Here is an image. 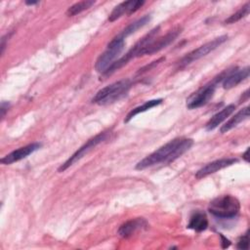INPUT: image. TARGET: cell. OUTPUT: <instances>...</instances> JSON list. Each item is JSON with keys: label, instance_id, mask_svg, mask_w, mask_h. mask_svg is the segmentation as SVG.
Wrapping results in <instances>:
<instances>
[{"label": "cell", "instance_id": "27", "mask_svg": "<svg viewBox=\"0 0 250 250\" xmlns=\"http://www.w3.org/2000/svg\"><path fill=\"white\" fill-rule=\"evenodd\" d=\"M38 2H34V1H25V4L26 5H35L37 4Z\"/></svg>", "mask_w": 250, "mask_h": 250}, {"label": "cell", "instance_id": "24", "mask_svg": "<svg viewBox=\"0 0 250 250\" xmlns=\"http://www.w3.org/2000/svg\"><path fill=\"white\" fill-rule=\"evenodd\" d=\"M7 38H8V34L3 36L2 39H1V54L4 53V50H5V47H6V41H7Z\"/></svg>", "mask_w": 250, "mask_h": 250}, {"label": "cell", "instance_id": "9", "mask_svg": "<svg viewBox=\"0 0 250 250\" xmlns=\"http://www.w3.org/2000/svg\"><path fill=\"white\" fill-rule=\"evenodd\" d=\"M41 146H42V145L40 143H32V144L27 145V146H21V147H20L18 149L13 150L12 152L8 153L4 157H2L0 159V162L2 164H6V165L15 163L17 161H20V160L27 157L28 155H30L34 151L38 150Z\"/></svg>", "mask_w": 250, "mask_h": 250}, {"label": "cell", "instance_id": "15", "mask_svg": "<svg viewBox=\"0 0 250 250\" xmlns=\"http://www.w3.org/2000/svg\"><path fill=\"white\" fill-rule=\"evenodd\" d=\"M150 21V16L149 15H146L144 17H142L141 19L131 22L129 25H127L123 30H121L114 38L119 39V40H124L126 37H128L129 35L135 33L138 29H140L141 27L145 26L146 23H148V21Z\"/></svg>", "mask_w": 250, "mask_h": 250}, {"label": "cell", "instance_id": "8", "mask_svg": "<svg viewBox=\"0 0 250 250\" xmlns=\"http://www.w3.org/2000/svg\"><path fill=\"white\" fill-rule=\"evenodd\" d=\"M182 32V27L180 25L173 27L171 30H169L165 35L155 38V40L149 44L142 53L143 55H151L154 53L159 52L160 50L166 48L168 45H170L175 39L181 34Z\"/></svg>", "mask_w": 250, "mask_h": 250}, {"label": "cell", "instance_id": "7", "mask_svg": "<svg viewBox=\"0 0 250 250\" xmlns=\"http://www.w3.org/2000/svg\"><path fill=\"white\" fill-rule=\"evenodd\" d=\"M216 90L215 83L207 84L196 92L191 94L187 100V107L189 109H194L201 107L209 103V101L213 98Z\"/></svg>", "mask_w": 250, "mask_h": 250}, {"label": "cell", "instance_id": "22", "mask_svg": "<svg viewBox=\"0 0 250 250\" xmlns=\"http://www.w3.org/2000/svg\"><path fill=\"white\" fill-rule=\"evenodd\" d=\"M164 60H165V58H160V59H158L157 61L152 62L151 63H149V64H147V65L144 66L143 68H140V69H139V71H138V73H143V72H145V71H147V70L151 69L152 67H154L155 65H157L160 62H162V61H164Z\"/></svg>", "mask_w": 250, "mask_h": 250}, {"label": "cell", "instance_id": "3", "mask_svg": "<svg viewBox=\"0 0 250 250\" xmlns=\"http://www.w3.org/2000/svg\"><path fill=\"white\" fill-rule=\"evenodd\" d=\"M240 210L238 199L232 195H221L213 200L208 205V211L220 219H231L235 217Z\"/></svg>", "mask_w": 250, "mask_h": 250}, {"label": "cell", "instance_id": "2", "mask_svg": "<svg viewBox=\"0 0 250 250\" xmlns=\"http://www.w3.org/2000/svg\"><path fill=\"white\" fill-rule=\"evenodd\" d=\"M131 87L132 82L130 79H122L116 81L98 91L92 99V102L101 105L112 104L125 97Z\"/></svg>", "mask_w": 250, "mask_h": 250}, {"label": "cell", "instance_id": "4", "mask_svg": "<svg viewBox=\"0 0 250 250\" xmlns=\"http://www.w3.org/2000/svg\"><path fill=\"white\" fill-rule=\"evenodd\" d=\"M124 40H119L116 38H112L111 41L107 44L106 50L99 56L96 61L95 68L98 72L104 74L105 71L112 65L115 62L119 54L124 49Z\"/></svg>", "mask_w": 250, "mask_h": 250}, {"label": "cell", "instance_id": "17", "mask_svg": "<svg viewBox=\"0 0 250 250\" xmlns=\"http://www.w3.org/2000/svg\"><path fill=\"white\" fill-rule=\"evenodd\" d=\"M249 117V106H245L244 108L240 109L238 112H236L231 118H229L221 128L220 132L221 133H227L232 128L236 127L240 122L244 121Z\"/></svg>", "mask_w": 250, "mask_h": 250}, {"label": "cell", "instance_id": "21", "mask_svg": "<svg viewBox=\"0 0 250 250\" xmlns=\"http://www.w3.org/2000/svg\"><path fill=\"white\" fill-rule=\"evenodd\" d=\"M236 247L238 249H242V250H246L249 248V234H248V231L239 237L238 241H237V244H236Z\"/></svg>", "mask_w": 250, "mask_h": 250}, {"label": "cell", "instance_id": "11", "mask_svg": "<svg viewBox=\"0 0 250 250\" xmlns=\"http://www.w3.org/2000/svg\"><path fill=\"white\" fill-rule=\"evenodd\" d=\"M238 160L234 157H229V158H221L214 160L212 162L207 163L204 165L202 168H200L196 173H195V178L196 179H202L208 175H211L221 169H224L226 167H229L234 163H236Z\"/></svg>", "mask_w": 250, "mask_h": 250}, {"label": "cell", "instance_id": "13", "mask_svg": "<svg viewBox=\"0 0 250 250\" xmlns=\"http://www.w3.org/2000/svg\"><path fill=\"white\" fill-rule=\"evenodd\" d=\"M249 71H250L249 66H246V67L229 72L226 76L222 78L223 80L222 85L224 89H231L236 85H238L240 82H242L249 76Z\"/></svg>", "mask_w": 250, "mask_h": 250}, {"label": "cell", "instance_id": "6", "mask_svg": "<svg viewBox=\"0 0 250 250\" xmlns=\"http://www.w3.org/2000/svg\"><path fill=\"white\" fill-rule=\"evenodd\" d=\"M108 136L107 132H102L98 135H96L95 137H93L92 139L88 140L86 144H84L81 147H79L65 162H63L58 169V171L60 173L64 172L67 168H69L70 166H72L75 162H77L78 160H80L83 156H85L90 150H92L95 146H97L99 144H101L102 142H104Z\"/></svg>", "mask_w": 250, "mask_h": 250}, {"label": "cell", "instance_id": "18", "mask_svg": "<svg viewBox=\"0 0 250 250\" xmlns=\"http://www.w3.org/2000/svg\"><path fill=\"white\" fill-rule=\"evenodd\" d=\"M162 101H163L162 99L150 100V101H147V102L144 103L142 105H139V106L133 108V109L130 110V112L126 115V117H125V119H124V122H125V123H128V122H129L133 117H135L137 114H139V113H141V112H145V111H146V110H148V109H150V108H152V107H154V106L160 104L162 103Z\"/></svg>", "mask_w": 250, "mask_h": 250}, {"label": "cell", "instance_id": "10", "mask_svg": "<svg viewBox=\"0 0 250 250\" xmlns=\"http://www.w3.org/2000/svg\"><path fill=\"white\" fill-rule=\"evenodd\" d=\"M144 4L145 1L141 0H130L121 2L120 4L115 6L114 9L111 11V13L108 16V21L112 22L117 19L121 18L123 15H131L138 11Z\"/></svg>", "mask_w": 250, "mask_h": 250}, {"label": "cell", "instance_id": "1", "mask_svg": "<svg viewBox=\"0 0 250 250\" xmlns=\"http://www.w3.org/2000/svg\"><path fill=\"white\" fill-rule=\"evenodd\" d=\"M193 145L189 138H176L143 158L136 164L137 170H144L158 164H169L187 152Z\"/></svg>", "mask_w": 250, "mask_h": 250}, {"label": "cell", "instance_id": "12", "mask_svg": "<svg viewBox=\"0 0 250 250\" xmlns=\"http://www.w3.org/2000/svg\"><path fill=\"white\" fill-rule=\"evenodd\" d=\"M148 226L147 222L144 218H136L129 220L122 224L118 229V235L123 238H128L135 234L137 231L146 229Z\"/></svg>", "mask_w": 250, "mask_h": 250}, {"label": "cell", "instance_id": "14", "mask_svg": "<svg viewBox=\"0 0 250 250\" xmlns=\"http://www.w3.org/2000/svg\"><path fill=\"white\" fill-rule=\"evenodd\" d=\"M235 109V104H230L229 105H227L226 107H224L222 110H220L219 112H217L216 114H214L209 120L208 122L205 124V129L207 131H211L214 130L215 128H217L223 121H225Z\"/></svg>", "mask_w": 250, "mask_h": 250}, {"label": "cell", "instance_id": "5", "mask_svg": "<svg viewBox=\"0 0 250 250\" xmlns=\"http://www.w3.org/2000/svg\"><path fill=\"white\" fill-rule=\"evenodd\" d=\"M227 39H228V35H222V36H219V37L213 39L212 41H209V42L203 44L202 46L198 47L197 49H194L193 51L189 52L188 54H187L185 57H183L180 60V62H178L179 67H184V66L191 63L192 62L205 57L207 54H209L210 52H212L213 50L218 48L221 44H223L225 41H227Z\"/></svg>", "mask_w": 250, "mask_h": 250}, {"label": "cell", "instance_id": "25", "mask_svg": "<svg viewBox=\"0 0 250 250\" xmlns=\"http://www.w3.org/2000/svg\"><path fill=\"white\" fill-rule=\"evenodd\" d=\"M220 236H221V238H222V243H224L223 248H227V247H229V244H230L229 240V239H227L223 234H220Z\"/></svg>", "mask_w": 250, "mask_h": 250}, {"label": "cell", "instance_id": "23", "mask_svg": "<svg viewBox=\"0 0 250 250\" xmlns=\"http://www.w3.org/2000/svg\"><path fill=\"white\" fill-rule=\"evenodd\" d=\"M9 107H10V103H8V102H2V103H1L0 111H1V117H2V118L5 116L6 112H7L8 109H9Z\"/></svg>", "mask_w": 250, "mask_h": 250}, {"label": "cell", "instance_id": "26", "mask_svg": "<svg viewBox=\"0 0 250 250\" xmlns=\"http://www.w3.org/2000/svg\"><path fill=\"white\" fill-rule=\"evenodd\" d=\"M248 152H249V148H247V149L245 150V152L242 154V157H243V159H244L246 162H248Z\"/></svg>", "mask_w": 250, "mask_h": 250}, {"label": "cell", "instance_id": "16", "mask_svg": "<svg viewBox=\"0 0 250 250\" xmlns=\"http://www.w3.org/2000/svg\"><path fill=\"white\" fill-rule=\"evenodd\" d=\"M207 227H208V220H207L206 214L199 210L194 211L189 218L188 228L199 232V231L205 230Z\"/></svg>", "mask_w": 250, "mask_h": 250}, {"label": "cell", "instance_id": "20", "mask_svg": "<svg viewBox=\"0 0 250 250\" xmlns=\"http://www.w3.org/2000/svg\"><path fill=\"white\" fill-rule=\"evenodd\" d=\"M249 8H250V3L247 2L244 6H242L237 12H235L234 14H232L231 16H229L226 21L225 23H234L238 21H240L241 19H243L244 17H246L249 14Z\"/></svg>", "mask_w": 250, "mask_h": 250}, {"label": "cell", "instance_id": "19", "mask_svg": "<svg viewBox=\"0 0 250 250\" xmlns=\"http://www.w3.org/2000/svg\"><path fill=\"white\" fill-rule=\"evenodd\" d=\"M95 3H96V1H94V0H84V1L77 2L67 9L66 15L68 17H73V16L80 14L81 12L91 8Z\"/></svg>", "mask_w": 250, "mask_h": 250}]
</instances>
